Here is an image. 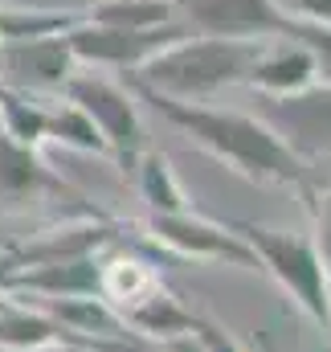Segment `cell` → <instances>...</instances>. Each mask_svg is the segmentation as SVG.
<instances>
[{"label":"cell","instance_id":"cell-1","mask_svg":"<svg viewBox=\"0 0 331 352\" xmlns=\"http://www.w3.org/2000/svg\"><path fill=\"white\" fill-rule=\"evenodd\" d=\"M135 98L152 102V111L168 119L172 127H180L201 152H209L217 164H225L229 173H238L249 184H270V188H295L303 201L315 197L311 184V168L299 164L282 140L258 119V115H242V111H221L209 102H176L164 94H152L148 87L131 82Z\"/></svg>","mask_w":331,"mask_h":352},{"label":"cell","instance_id":"cell-2","mask_svg":"<svg viewBox=\"0 0 331 352\" xmlns=\"http://www.w3.org/2000/svg\"><path fill=\"white\" fill-rule=\"evenodd\" d=\"M266 41H225V37H184L160 58H152L144 70H135L131 82L148 87L176 102H205L209 94L238 87L249 78V66L258 62Z\"/></svg>","mask_w":331,"mask_h":352},{"label":"cell","instance_id":"cell-3","mask_svg":"<svg viewBox=\"0 0 331 352\" xmlns=\"http://www.w3.org/2000/svg\"><path fill=\"white\" fill-rule=\"evenodd\" d=\"M229 230L249 246L253 263L290 295V303L315 328L331 332V274L319 258V250H315V242H311V234L270 230L258 221H229Z\"/></svg>","mask_w":331,"mask_h":352},{"label":"cell","instance_id":"cell-4","mask_svg":"<svg viewBox=\"0 0 331 352\" xmlns=\"http://www.w3.org/2000/svg\"><path fill=\"white\" fill-rule=\"evenodd\" d=\"M66 102H74L94 123V131L106 144V156H115L123 173H135V160L148 152V140H144L148 131H144L135 94L98 74H74L66 82Z\"/></svg>","mask_w":331,"mask_h":352},{"label":"cell","instance_id":"cell-5","mask_svg":"<svg viewBox=\"0 0 331 352\" xmlns=\"http://www.w3.org/2000/svg\"><path fill=\"white\" fill-rule=\"evenodd\" d=\"M184 37H192V29L184 21H168V25H152V29H111V25L78 21L66 33L74 62L119 66V70H144L152 58H160L164 50H172Z\"/></svg>","mask_w":331,"mask_h":352},{"label":"cell","instance_id":"cell-6","mask_svg":"<svg viewBox=\"0 0 331 352\" xmlns=\"http://www.w3.org/2000/svg\"><path fill=\"white\" fill-rule=\"evenodd\" d=\"M266 115L262 123L282 140V148L299 160V164H319L331 160V87H315L286 94V98H262Z\"/></svg>","mask_w":331,"mask_h":352},{"label":"cell","instance_id":"cell-7","mask_svg":"<svg viewBox=\"0 0 331 352\" xmlns=\"http://www.w3.org/2000/svg\"><path fill=\"white\" fill-rule=\"evenodd\" d=\"M148 238L168 258H196V263H229V266H258L249 246L225 226L196 209L188 213H148Z\"/></svg>","mask_w":331,"mask_h":352},{"label":"cell","instance_id":"cell-8","mask_svg":"<svg viewBox=\"0 0 331 352\" xmlns=\"http://www.w3.org/2000/svg\"><path fill=\"white\" fill-rule=\"evenodd\" d=\"M184 8V25L196 37H225V41H270L286 37L290 21L278 0H172Z\"/></svg>","mask_w":331,"mask_h":352},{"label":"cell","instance_id":"cell-9","mask_svg":"<svg viewBox=\"0 0 331 352\" xmlns=\"http://www.w3.org/2000/svg\"><path fill=\"white\" fill-rule=\"evenodd\" d=\"M74 54L66 33L58 37H33V41H0V87L16 94H49L66 90L74 78Z\"/></svg>","mask_w":331,"mask_h":352},{"label":"cell","instance_id":"cell-10","mask_svg":"<svg viewBox=\"0 0 331 352\" xmlns=\"http://www.w3.org/2000/svg\"><path fill=\"white\" fill-rule=\"evenodd\" d=\"M41 201H74V205H86V197L78 188H70L58 173L45 168V160L37 156V148H21L0 127V213H25L29 205H41Z\"/></svg>","mask_w":331,"mask_h":352},{"label":"cell","instance_id":"cell-11","mask_svg":"<svg viewBox=\"0 0 331 352\" xmlns=\"http://www.w3.org/2000/svg\"><path fill=\"white\" fill-rule=\"evenodd\" d=\"M58 349H94L111 352L102 344H90L82 336H74L70 328H62L54 316H45L33 303L12 299L0 311V352H58Z\"/></svg>","mask_w":331,"mask_h":352},{"label":"cell","instance_id":"cell-12","mask_svg":"<svg viewBox=\"0 0 331 352\" xmlns=\"http://www.w3.org/2000/svg\"><path fill=\"white\" fill-rule=\"evenodd\" d=\"M319 82V66L315 54L299 41H278V45H262L258 62L249 66L246 87H253L262 98H286L299 90Z\"/></svg>","mask_w":331,"mask_h":352},{"label":"cell","instance_id":"cell-13","mask_svg":"<svg viewBox=\"0 0 331 352\" xmlns=\"http://www.w3.org/2000/svg\"><path fill=\"white\" fill-rule=\"evenodd\" d=\"M123 324L131 328L135 340H156V344H168V340H180V336H192V324H196V311L184 307L168 287H156L139 307H131L123 316Z\"/></svg>","mask_w":331,"mask_h":352},{"label":"cell","instance_id":"cell-14","mask_svg":"<svg viewBox=\"0 0 331 352\" xmlns=\"http://www.w3.org/2000/svg\"><path fill=\"white\" fill-rule=\"evenodd\" d=\"M135 184H139V197L148 201L152 213H188L192 209V201H188V192H184V184L164 152H144L135 160Z\"/></svg>","mask_w":331,"mask_h":352},{"label":"cell","instance_id":"cell-15","mask_svg":"<svg viewBox=\"0 0 331 352\" xmlns=\"http://www.w3.org/2000/svg\"><path fill=\"white\" fill-rule=\"evenodd\" d=\"M82 21L111 29H152L172 21V0H98L86 8Z\"/></svg>","mask_w":331,"mask_h":352},{"label":"cell","instance_id":"cell-16","mask_svg":"<svg viewBox=\"0 0 331 352\" xmlns=\"http://www.w3.org/2000/svg\"><path fill=\"white\" fill-rule=\"evenodd\" d=\"M82 16L74 12H49V8H0V41H33V37H58L70 33Z\"/></svg>","mask_w":331,"mask_h":352},{"label":"cell","instance_id":"cell-17","mask_svg":"<svg viewBox=\"0 0 331 352\" xmlns=\"http://www.w3.org/2000/svg\"><path fill=\"white\" fill-rule=\"evenodd\" d=\"M45 140H54V144H62V148H74V152H94V156H106L102 135L94 131V123L86 119L74 102H49Z\"/></svg>","mask_w":331,"mask_h":352},{"label":"cell","instance_id":"cell-18","mask_svg":"<svg viewBox=\"0 0 331 352\" xmlns=\"http://www.w3.org/2000/svg\"><path fill=\"white\" fill-rule=\"evenodd\" d=\"M307 209H311V221H315L311 242H315V250H319V258H323V266L331 274V180H328V188H315Z\"/></svg>","mask_w":331,"mask_h":352},{"label":"cell","instance_id":"cell-19","mask_svg":"<svg viewBox=\"0 0 331 352\" xmlns=\"http://www.w3.org/2000/svg\"><path fill=\"white\" fill-rule=\"evenodd\" d=\"M192 340L201 344L205 352H246L213 316H205V311H196V324H192Z\"/></svg>","mask_w":331,"mask_h":352},{"label":"cell","instance_id":"cell-20","mask_svg":"<svg viewBox=\"0 0 331 352\" xmlns=\"http://www.w3.org/2000/svg\"><path fill=\"white\" fill-rule=\"evenodd\" d=\"M286 16L307 21V25H323L331 29V0H278Z\"/></svg>","mask_w":331,"mask_h":352},{"label":"cell","instance_id":"cell-21","mask_svg":"<svg viewBox=\"0 0 331 352\" xmlns=\"http://www.w3.org/2000/svg\"><path fill=\"white\" fill-rule=\"evenodd\" d=\"M160 352H205L192 336H180V340H168V344H160Z\"/></svg>","mask_w":331,"mask_h":352},{"label":"cell","instance_id":"cell-22","mask_svg":"<svg viewBox=\"0 0 331 352\" xmlns=\"http://www.w3.org/2000/svg\"><path fill=\"white\" fill-rule=\"evenodd\" d=\"M8 303H12V295H8V287H0V311H4Z\"/></svg>","mask_w":331,"mask_h":352},{"label":"cell","instance_id":"cell-23","mask_svg":"<svg viewBox=\"0 0 331 352\" xmlns=\"http://www.w3.org/2000/svg\"><path fill=\"white\" fill-rule=\"evenodd\" d=\"M258 344H262V352H274V344H270V340H266V336H262V340H258Z\"/></svg>","mask_w":331,"mask_h":352},{"label":"cell","instance_id":"cell-24","mask_svg":"<svg viewBox=\"0 0 331 352\" xmlns=\"http://www.w3.org/2000/svg\"><path fill=\"white\" fill-rule=\"evenodd\" d=\"M58 352H94V349H58Z\"/></svg>","mask_w":331,"mask_h":352},{"label":"cell","instance_id":"cell-25","mask_svg":"<svg viewBox=\"0 0 331 352\" xmlns=\"http://www.w3.org/2000/svg\"><path fill=\"white\" fill-rule=\"evenodd\" d=\"M86 4H98V0H86Z\"/></svg>","mask_w":331,"mask_h":352},{"label":"cell","instance_id":"cell-26","mask_svg":"<svg viewBox=\"0 0 331 352\" xmlns=\"http://www.w3.org/2000/svg\"><path fill=\"white\" fill-rule=\"evenodd\" d=\"M0 98H4V87H0Z\"/></svg>","mask_w":331,"mask_h":352}]
</instances>
